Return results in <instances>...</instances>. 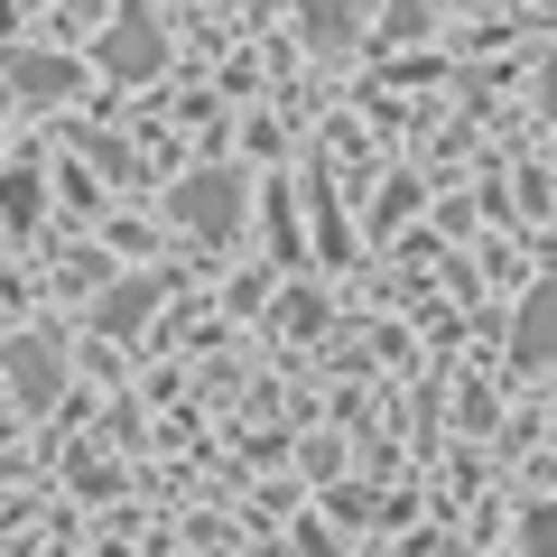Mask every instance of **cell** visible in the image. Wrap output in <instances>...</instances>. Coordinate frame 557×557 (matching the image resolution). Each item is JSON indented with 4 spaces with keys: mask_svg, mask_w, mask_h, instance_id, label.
Masks as SVG:
<instances>
[{
    "mask_svg": "<svg viewBox=\"0 0 557 557\" xmlns=\"http://www.w3.org/2000/svg\"><path fill=\"white\" fill-rule=\"evenodd\" d=\"M168 214H177L196 242H233V233H242V177L205 168V177H186L177 196H168Z\"/></svg>",
    "mask_w": 557,
    "mask_h": 557,
    "instance_id": "6da1fadb",
    "label": "cell"
},
{
    "mask_svg": "<svg viewBox=\"0 0 557 557\" xmlns=\"http://www.w3.org/2000/svg\"><path fill=\"white\" fill-rule=\"evenodd\" d=\"M10 391H20V409H57V391H65V362H57V344L47 335H10Z\"/></svg>",
    "mask_w": 557,
    "mask_h": 557,
    "instance_id": "7a4b0ae2",
    "label": "cell"
},
{
    "mask_svg": "<svg viewBox=\"0 0 557 557\" xmlns=\"http://www.w3.org/2000/svg\"><path fill=\"white\" fill-rule=\"evenodd\" d=\"M159 57H168V38H159V28H149V20H139V10H131V20L112 28V38H102V75H121V84L159 75Z\"/></svg>",
    "mask_w": 557,
    "mask_h": 557,
    "instance_id": "3957f363",
    "label": "cell"
},
{
    "mask_svg": "<svg viewBox=\"0 0 557 557\" xmlns=\"http://www.w3.org/2000/svg\"><path fill=\"white\" fill-rule=\"evenodd\" d=\"M520 362H557V278L548 288H530V307H520Z\"/></svg>",
    "mask_w": 557,
    "mask_h": 557,
    "instance_id": "277c9868",
    "label": "cell"
},
{
    "mask_svg": "<svg viewBox=\"0 0 557 557\" xmlns=\"http://www.w3.org/2000/svg\"><path fill=\"white\" fill-rule=\"evenodd\" d=\"M10 84H20L28 102H57V94H75V65H65V57H38V47H20V57H10Z\"/></svg>",
    "mask_w": 557,
    "mask_h": 557,
    "instance_id": "5b68a950",
    "label": "cell"
},
{
    "mask_svg": "<svg viewBox=\"0 0 557 557\" xmlns=\"http://www.w3.org/2000/svg\"><path fill=\"white\" fill-rule=\"evenodd\" d=\"M298 20H307V38H317V47H344V38H354V20H362V0H298Z\"/></svg>",
    "mask_w": 557,
    "mask_h": 557,
    "instance_id": "8992f818",
    "label": "cell"
},
{
    "mask_svg": "<svg viewBox=\"0 0 557 557\" xmlns=\"http://www.w3.org/2000/svg\"><path fill=\"white\" fill-rule=\"evenodd\" d=\"M149 307H159V288H149V278H121L112 298H102V325H112V335H131V325L149 317Z\"/></svg>",
    "mask_w": 557,
    "mask_h": 557,
    "instance_id": "52a82bcc",
    "label": "cell"
},
{
    "mask_svg": "<svg viewBox=\"0 0 557 557\" xmlns=\"http://www.w3.org/2000/svg\"><path fill=\"white\" fill-rule=\"evenodd\" d=\"M530 557H557V502H539V511H530Z\"/></svg>",
    "mask_w": 557,
    "mask_h": 557,
    "instance_id": "ba28073f",
    "label": "cell"
},
{
    "mask_svg": "<svg viewBox=\"0 0 557 557\" xmlns=\"http://www.w3.org/2000/svg\"><path fill=\"white\" fill-rule=\"evenodd\" d=\"M28 214H38V177L20 168V177H10V223H28Z\"/></svg>",
    "mask_w": 557,
    "mask_h": 557,
    "instance_id": "9c48e42d",
    "label": "cell"
},
{
    "mask_svg": "<svg viewBox=\"0 0 557 557\" xmlns=\"http://www.w3.org/2000/svg\"><path fill=\"white\" fill-rule=\"evenodd\" d=\"M428 10L437 0H391V28H428Z\"/></svg>",
    "mask_w": 557,
    "mask_h": 557,
    "instance_id": "30bf717a",
    "label": "cell"
},
{
    "mask_svg": "<svg viewBox=\"0 0 557 557\" xmlns=\"http://www.w3.org/2000/svg\"><path fill=\"white\" fill-rule=\"evenodd\" d=\"M539 94H548V112H557V47H548V75H539Z\"/></svg>",
    "mask_w": 557,
    "mask_h": 557,
    "instance_id": "8fae6325",
    "label": "cell"
}]
</instances>
